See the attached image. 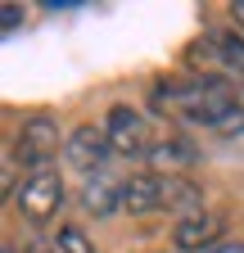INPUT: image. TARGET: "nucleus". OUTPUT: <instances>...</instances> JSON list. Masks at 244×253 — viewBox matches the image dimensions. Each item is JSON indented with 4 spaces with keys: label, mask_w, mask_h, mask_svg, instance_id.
Returning a JSON list of instances; mask_svg holds the SVG:
<instances>
[{
    "label": "nucleus",
    "mask_w": 244,
    "mask_h": 253,
    "mask_svg": "<svg viewBox=\"0 0 244 253\" xmlns=\"http://www.w3.org/2000/svg\"><path fill=\"white\" fill-rule=\"evenodd\" d=\"M149 104L159 113L186 118L217 136H244V100L222 77H163L149 90Z\"/></svg>",
    "instance_id": "1"
},
{
    "label": "nucleus",
    "mask_w": 244,
    "mask_h": 253,
    "mask_svg": "<svg viewBox=\"0 0 244 253\" xmlns=\"http://www.w3.org/2000/svg\"><path fill=\"white\" fill-rule=\"evenodd\" d=\"M14 208L32 221V226H45V221L59 217V208H64V176H59L54 168H37L27 172L18 195H14Z\"/></svg>",
    "instance_id": "2"
},
{
    "label": "nucleus",
    "mask_w": 244,
    "mask_h": 253,
    "mask_svg": "<svg viewBox=\"0 0 244 253\" xmlns=\"http://www.w3.org/2000/svg\"><path fill=\"white\" fill-rule=\"evenodd\" d=\"M104 131H109L113 154H122V158H149V154H154V145H159L149 118H145L140 109H131V104H113L109 118H104Z\"/></svg>",
    "instance_id": "3"
},
{
    "label": "nucleus",
    "mask_w": 244,
    "mask_h": 253,
    "mask_svg": "<svg viewBox=\"0 0 244 253\" xmlns=\"http://www.w3.org/2000/svg\"><path fill=\"white\" fill-rule=\"evenodd\" d=\"M14 154H18V163L27 168H50L54 163V154H59V122L50 113H32V118H23V126L14 131Z\"/></svg>",
    "instance_id": "4"
},
{
    "label": "nucleus",
    "mask_w": 244,
    "mask_h": 253,
    "mask_svg": "<svg viewBox=\"0 0 244 253\" xmlns=\"http://www.w3.org/2000/svg\"><path fill=\"white\" fill-rule=\"evenodd\" d=\"M109 154H113V145H109V131L104 126H73V131L64 136V158H68V168H77L81 172V181L86 176H95V172H109L104 163H109Z\"/></svg>",
    "instance_id": "5"
},
{
    "label": "nucleus",
    "mask_w": 244,
    "mask_h": 253,
    "mask_svg": "<svg viewBox=\"0 0 244 253\" xmlns=\"http://www.w3.org/2000/svg\"><path fill=\"white\" fill-rule=\"evenodd\" d=\"M222 212H212V208H203V212H195V217H181L176 221V253H208V249H217L222 240Z\"/></svg>",
    "instance_id": "6"
},
{
    "label": "nucleus",
    "mask_w": 244,
    "mask_h": 253,
    "mask_svg": "<svg viewBox=\"0 0 244 253\" xmlns=\"http://www.w3.org/2000/svg\"><path fill=\"white\" fill-rule=\"evenodd\" d=\"M122 185L127 181H118L113 172H95V176H86L81 181V208L90 217H113L122 208Z\"/></svg>",
    "instance_id": "7"
},
{
    "label": "nucleus",
    "mask_w": 244,
    "mask_h": 253,
    "mask_svg": "<svg viewBox=\"0 0 244 253\" xmlns=\"http://www.w3.org/2000/svg\"><path fill=\"white\" fill-rule=\"evenodd\" d=\"M122 208L131 217H145V212H163V176L159 172H136L122 185Z\"/></svg>",
    "instance_id": "8"
},
{
    "label": "nucleus",
    "mask_w": 244,
    "mask_h": 253,
    "mask_svg": "<svg viewBox=\"0 0 244 253\" xmlns=\"http://www.w3.org/2000/svg\"><path fill=\"white\" fill-rule=\"evenodd\" d=\"M190 163H195V145L181 131H167V140H159L154 154H149V168L163 172V176H186L181 168H190Z\"/></svg>",
    "instance_id": "9"
},
{
    "label": "nucleus",
    "mask_w": 244,
    "mask_h": 253,
    "mask_svg": "<svg viewBox=\"0 0 244 253\" xmlns=\"http://www.w3.org/2000/svg\"><path fill=\"white\" fill-rule=\"evenodd\" d=\"M212 50L226 63V73L240 77V90H244V37L240 32H222V37H212Z\"/></svg>",
    "instance_id": "10"
},
{
    "label": "nucleus",
    "mask_w": 244,
    "mask_h": 253,
    "mask_svg": "<svg viewBox=\"0 0 244 253\" xmlns=\"http://www.w3.org/2000/svg\"><path fill=\"white\" fill-rule=\"evenodd\" d=\"M54 249H59V253H95V244L86 240V231H81V226H59Z\"/></svg>",
    "instance_id": "11"
},
{
    "label": "nucleus",
    "mask_w": 244,
    "mask_h": 253,
    "mask_svg": "<svg viewBox=\"0 0 244 253\" xmlns=\"http://www.w3.org/2000/svg\"><path fill=\"white\" fill-rule=\"evenodd\" d=\"M14 176H18V154H14V145H5V158H0V185H5V195H9V199L18 195Z\"/></svg>",
    "instance_id": "12"
},
{
    "label": "nucleus",
    "mask_w": 244,
    "mask_h": 253,
    "mask_svg": "<svg viewBox=\"0 0 244 253\" xmlns=\"http://www.w3.org/2000/svg\"><path fill=\"white\" fill-rule=\"evenodd\" d=\"M0 18H5V23H0L5 32H18L23 18H27V9H18V5H0Z\"/></svg>",
    "instance_id": "13"
},
{
    "label": "nucleus",
    "mask_w": 244,
    "mask_h": 253,
    "mask_svg": "<svg viewBox=\"0 0 244 253\" xmlns=\"http://www.w3.org/2000/svg\"><path fill=\"white\" fill-rule=\"evenodd\" d=\"M208 253H244V240H222L217 249H208Z\"/></svg>",
    "instance_id": "14"
},
{
    "label": "nucleus",
    "mask_w": 244,
    "mask_h": 253,
    "mask_svg": "<svg viewBox=\"0 0 244 253\" xmlns=\"http://www.w3.org/2000/svg\"><path fill=\"white\" fill-rule=\"evenodd\" d=\"M27 253H59L54 240H37V244H27Z\"/></svg>",
    "instance_id": "15"
},
{
    "label": "nucleus",
    "mask_w": 244,
    "mask_h": 253,
    "mask_svg": "<svg viewBox=\"0 0 244 253\" xmlns=\"http://www.w3.org/2000/svg\"><path fill=\"white\" fill-rule=\"evenodd\" d=\"M231 18H235V27L244 32V0H235V5H231Z\"/></svg>",
    "instance_id": "16"
},
{
    "label": "nucleus",
    "mask_w": 244,
    "mask_h": 253,
    "mask_svg": "<svg viewBox=\"0 0 244 253\" xmlns=\"http://www.w3.org/2000/svg\"><path fill=\"white\" fill-rule=\"evenodd\" d=\"M0 253H18V249H14V244H5V249H0Z\"/></svg>",
    "instance_id": "17"
},
{
    "label": "nucleus",
    "mask_w": 244,
    "mask_h": 253,
    "mask_svg": "<svg viewBox=\"0 0 244 253\" xmlns=\"http://www.w3.org/2000/svg\"><path fill=\"white\" fill-rule=\"evenodd\" d=\"M163 253H167V249H163ZM172 253H176V249H172Z\"/></svg>",
    "instance_id": "18"
}]
</instances>
